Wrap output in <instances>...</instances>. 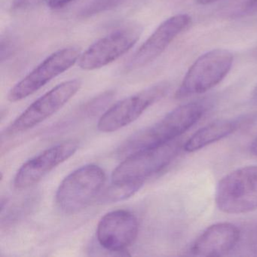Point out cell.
I'll return each instance as SVG.
<instances>
[{"label": "cell", "mask_w": 257, "mask_h": 257, "mask_svg": "<svg viewBox=\"0 0 257 257\" xmlns=\"http://www.w3.org/2000/svg\"><path fill=\"white\" fill-rule=\"evenodd\" d=\"M208 102L195 101L178 106L156 124L137 132L118 150L120 157L175 141L195 125L206 113Z\"/></svg>", "instance_id": "6da1fadb"}, {"label": "cell", "mask_w": 257, "mask_h": 257, "mask_svg": "<svg viewBox=\"0 0 257 257\" xmlns=\"http://www.w3.org/2000/svg\"><path fill=\"white\" fill-rule=\"evenodd\" d=\"M215 201L219 210L228 214L257 210V165L237 168L224 176L216 186Z\"/></svg>", "instance_id": "7a4b0ae2"}, {"label": "cell", "mask_w": 257, "mask_h": 257, "mask_svg": "<svg viewBox=\"0 0 257 257\" xmlns=\"http://www.w3.org/2000/svg\"><path fill=\"white\" fill-rule=\"evenodd\" d=\"M232 64V53L227 49H213L201 55L185 75L176 98H186L214 88L228 75Z\"/></svg>", "instance_id": "3957f363"}, {"label": "cell", "mask_w": 257, "mask_h": 257, "mask_svg": "<svg viewBox=\"0 0 257 257\" xmlns=\"http://www.w3.org/2000/svg\"><path fill=\"white\" fill-rule=\"evenodd\" d=\"M105 180L104 171L97 165H85L76 170L60 184L57 205L67 214L79 213L97 198Z\"/></svg>", "instance_id": "277c9868"}, {"label": "cell", "mask_w": 257, "mask_h": 257, "mask_svg": "<svg viewBox=\"0 0 257 257\" xmlns=\"http://www.w3.org/2000/svg\"><path fill=\"white\" fill-rule=\"evenodd\" d=\"M181 146L177 141L153 148L137 152L125 158L112 174L114 183L144 181L161 172L180 153Z\"/></svg>", "instance_id": "5b68a950"}, {"label": "cell", "mask_w": 257, "mask_h": 257, "mask_svg": "<svg viewBox=\"0 0 257 257\" xmlns=\"http://www.w3.org/2000/svg\"><path fill=\"white\" fill-rule=\"evenodd\" d=\"M81 54L76 47L64 48L54 52L10 90L8 100L14 103L32 95L74 66Z\"/></svg>", "instance_id": "8992f818"}, {"label": "cell", "mask_w": 257, "mask_h": 257, "mask_svg": "<svg viewBox=\"0 0 257 257\" xmlns=\"http://www.w3.org/2000/svg\"><path fill=\"white\" fill-rule=\"evenodd\" d=\"M170 87L168 82H159L118 102L102 115L97 128L103 133H111L128 125L149 107L163 98L169 91Z\"/></svg>", "instance_id": "52a82bcc"}, {"label": "cell", "mask_w": 257, "mask_h": 257, "mask_svg": "<svg viewBox=\"0 0 257 257\" xmlns=\"http://www.w3.org/2000/svg\"><path fill=\"white\" fill-rule=\"evenodd\" d=\"M79 79L65 81L48 91L30 105L6 131V135H14L38 125L56 113L80 90Z\"/></svg>", "instance_id": "ba28073f"}, {"label": "cell", "mask_w": 257, "mask_h": 257, "mask_svg": "<svg viewBox=\"0 0 257 257\" xmlns=\"http://www.w3.org/2000/svg\"><path fill=\"white\" fill-rule=\"evenodd\" d=\"M141 31L138 28L118 30L102 37L81 54L78 65L86 71L109 65L130 51L138 43Z\"/></svg>", "instance_id": "9c48e42d"}, {"label": "cell", "mask_w": 257, "mask_h": 257, "mask_svg": "<svg viewBox=\"0 0 257 257\" xmlns=\"http://www.w3.org/2000/svg\"><path fill=\"white\" fill-rule=\"evenodd\" d=\"M191 24L192 18L187 14L176 15L162 22L129 59L125 68L138 70L151 64Z\"/></svg>", "instance_id": "30bf717a"}, {"label": "cell", "mask_w": 257, "mask_h": 257, "mask_svg": "<svg viewBox=\"0 0 257 257\" xmlns=\"http://www.w3.org/2000/svg\"><path fill=\"white\" fill-rule=\"evenodd\" d=\"M138 231L139 224L133 213L127 210H114L105 214L99 222L97 241L103 249L121 254L135 243Z\"/></svg>", "instance_id": "8fae6325"}, {"label": "cell", "mask_w": 257, "mask_h": 257, "mask_svg": "<svg viewBox=\"0 0 257 257\" xmlns=\"http://www.w3.org/2000/svg\"><path fill=\"white\" fill-rule=\"evenodd\" d=\"M78 150V144L67 141L47 149L24 164L16 174L14 186L17 189L31 187L54 168L70 159Z\"/></svg>", "instance_id": "7c38bea8"}, {"label": "cell", "mask_w": 257, "mask_h": 257, "mask_svg": "<svg viewBox=\"0 0 257 257\" xmlns=\"http://www.w3.org/2000/svg\"><path fill=\"white\" fill-rule=\"evenodd\" d=\"M240 229L232 223L219 222L204 230L191 246V253L197 256L227 255L238 244Z\"/></svg>", "instance_id": "4fadbf2b"}, {"label": "cell", "mask_w": 257, "mask_h": 257, "mask_svg": "<svg viewBox=\"0 0 257 257\" xmlns=\"http://www.w3.org/2000/svg\"><path fill=\"white\" fill-rule=\"evenodd\" d=\"M243 123L241 118L218 120L210 123L195 132L186 141L183 149L188 153L198 151L229 136L239 129Z\"/></svg>", "instance_id": "5bb4252c"}, {"label": "cell", "mask_w": 257, "mask_h": 257, "mask_svg": "<svg viewBox=\"0 0 257 257\" xmlns=\"http://www.w3.org/2000/svg\"><path fill=\"white\" fill-rule=\"evenodd\" d=\"M143 185L144 181L124 183H112L109 187L100 194L99 196V202L102 204H111L127 199L138 192Z\"/></svg>", "instance_id": "9a60e30c"}, {"label": "cell", "mask_w": 257, "mask_h": 257, "mask_svg": "<svg viewBox=\"0 0 257 257\" xmlns=\"http://www.w3.org/2000/svg\"><path fill=\"white\" fill-rule=\"evenodd\" d=\"M246 248L252 255H257V225L252 226L246 233L244 239Z\"/></svg>", "instance_id": "2e32d148"}, {"label": "cell", "mask_w": 257, "mask_h": 257, "mask_svg": "<svg viewBox=\"0 0 257 257\" xmlns=\"http://www.w3.org/2000/svg\"><path fill=\"white\" fill-rule=\"evenodd\" d=\"M255 13H257V0H249L240 10L242 16H249Z\"/></svg>", "instance_id": "e0dca14e"}, {"label": "cell", "mask_w": 257, "mask_h": 257, "mask_svg": "<svg viewBox=\"0 0 257 257\" xmlns=\"http://www.w3.org/2000/svg\"><path fill=\"white\" fill-rule=\"evenodd\" d=\"M74 1L76 0H48V6L52 10H61Z\"/></svg>", "instance_id": "ac0fdd59"}, {"label": "cell", "mask_w": 257, "mask_h": 257, "mask_svg": "<svg viewBox=\"0 0 257 257\" xmlns=\"http://www.w3.org/2000/svg\"><path fill=\"white\" fill-rule=\"evenodd\" d=\"M30 0H12V10L19 11L23 10L29 4Z\"/></svg>", "instance_id": "d6986e66"}, {"label": "cell", "mask_w": 257, "mask_h": 257, "mask_svg": "<svg viewBox=\"0 0 257 257\" xmlns=\"http://www.w3.org/2000/svg\"><path fill=\"white\" fill-rule=\"evenodd\" d=\"M249 149H250L251 153L257 156V137L251 143Z\"/></svg>", "instance_id": "ffe728a7"}, {"label": "cell", "mask_w": 257, "mask_h": 257, "mask_svg": "<svg viewBox=\"0 0 257 257\" xmlns=\"http://www.w3.org/2000/svg\"><path fill=\"white\" fill-rule=\"evenodd\" d=\"M219 0H196V2L200 5H208L217 2Z\"/></svg>", "instance_id": "44dd1931"}, {"label": "cell", "mask_w": 257, "mask_h": 257, "mask_svg": "<svg viewBox=\"0 0 257 257\" xmlns=\"http://www.w3.org/2000/svg\"><path fill=\"white\" fill-rule=\"evenodd\" d=\"M254 55H255V58H257V49L254 52Z\"/></svg>", "instance_id": "7402d4cb"}, {"label": "cell", "mask_w": 257, "mask_h": 257, "mask_svg": "<svg viewBox=\"0 0 257 257\" xmlns=\"http://www.w3.org/2000/svg\"><path fill=\"white\" fill-rule=\"evenodd\" d=\"M257 94V86L256 88H255V91H254V94Z\"/></svg>", "instance_id": "603a6c76"}, {"label": "cell", "mask_w": 257, "mask_h": 257, "mask_svg": "<svg viewBox=\"0 0 257 257\" xmlns=\"http://www.w3.org/2000/svg\"><path fill=\"white\" fill-rule=\"evenodd\" d=\"M254 96H255V98L257 99V94H254Z\"/></svg>", "instance_id": "cb8c5ba5"}]
</instances>
